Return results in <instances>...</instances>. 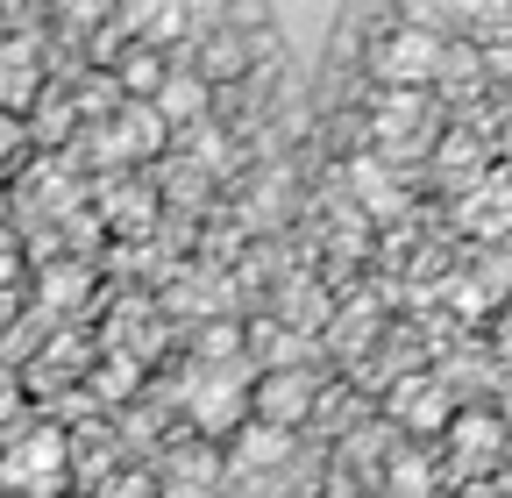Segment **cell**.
<instances>
[{"instance_id":"9c48e42d","label":"cell","mask_w":512,"mask_h":498,"mask_svg":"<svg viewBox=\"0 0 512 498\" xmlns=\"http://www.w3.org/2000/svg\"><path fill=\"white\" fill-rule=\"evenodd\" d=\"M420 114H427V93H406V86H384L377 93V143H392V150H406L413 143V129H420Z\"/></svg>"},{"instance_id":"4316f807","label":"cell","mask_w":512,"mask_h":498,"mask_svg":"<svg viewBox=\"0 0 512 498\" xmlns=\"http://www.w3.org/2000/svg\"><path fill=\"white\" fill-rule=\"evenodd\" d=\"M57 8H64V15H72V22L86 29V22H107V15L121 8V0H57Z\"/></svg>"},{"instance_id":"ba28073f","label":"cell","mask_w":512,"mask_h":498,"mask_svg":"<svg viewBox=\"0 0 512 498\" xmlns=\"http://www.w3.org/2000/svg\"><path fill=\"white\" fill-rule=\"evenodd\" d=\"M349 185H356V200L377 214V221H399L406 214V185L392 164H377V157H349Z\"/></svg>"},{"instance_id":"7402d4cb","label":"cell","mask_w":512,"mask_h":498,"mask_svg":"<svg viewBox=\"0 0 512 498\" xmlns=\"http://www.w3.org/2000/svg\"><path fill=\"white\" fill-rule=\"evenodd\" d=\"M128 150H157L164 143V121H157V107H128Z\"/></svg>"},{"instance_id":"7c38bea8","label":"cell","mask_w":512,"mask_h":498,"mask_svg":"<svg viewBox=\"0 0 512 498\" xmlns=\"http://www.w3.org/2000/svg\"><path fill=\"white\" fill-rule=\"evenodd\" d=\"M448 427H456V463L463 470H477L484 456H498V420L491 413H456Z\"/></svg>"},{"instance_id":"cb8c5ba5","label":"cell","mask_w":512,"mask_h":498,"mask_svg":"<svg viewBox=\"0 0 512 498\" xmlns=\"http://www.w3.org/2000/svg\"><path fill=\"white\" fill-rule=\"evenodd\" d=\"M235 342H242V335H235L228 321H214V328L200 335V363H235Z\"/></svg>"},{"instance_id":"f546056e","label":"cell","mask_w":512,"mask_h":498,"mask_svg":"<svg viewBox=\"0 0 512 498\" xmlns=\"http://www.w3.org/2000/svg\"><path fill=\"white\" fill-rule=\"evenodd\" d=\"M235 498H278V491H271V477H242V484H235Z\"/></svg>"},{"instance_id":"484cf974","label":"cell","mask_w":512,"mask_h":498,"mask_svg":"<svg viewBox=\"0 0 512 498\" xmlns=\"http://www.w3.org/2000/svg\"><path fill=\"white\" fill-rule=\"evenodd\" d=\"M349 456H356L363 470H370V463H384V427H356V434H349Z\"/></svg>"},{"instance_id":"e0dca14e","label":"cell","mask_w":512,"mask_h":498,"mask_svg":"<svg viewBox=\"0 0 512 498\" xmlns=\"http://www.w3.org/2000/svg\"><path fill=\"white\" fill-rule=\"evenodd\" d=\"M207 491H214V463H207V456H178L171 498H207Z\"/></svg>"},{"instance_id":"30bf717a","label":"cell","mask_w":512,"mask_h":498,"mask_svg":"<svg viewBox=\"0 0 512 498\" xmlns=\"http://www.w3.org/2000/svg\"><path fill=\"white\" fill-rule=\"evenodd\" d=\"M157 121H200L207 114V79L200 72H164V86L150 93Z\"/></svg>"},{"instance_id":"f1b7e54d","label":"cell","mask_w":512,"mask_h":498,"mask_svg":"<svg viewBox=\"0 0 512 498\" xmlns=\"http://www.w3.org/2000/svg\"><path fill=\"white\" fill-rule=\"evenodd\" d=\"M93 498H150V477H114V484H100Z\"/></svg>"},{"instance_id":"d6986e66","label":"cell","mask_w":512,"mask_h":498,"mask_svg":"<svg viewBox=\"0 0 512 498\" xmlns=\"http://www.w3.org/2000/svg\"><path fill=\"white\" fill-rule=\"evenodd\" d=\"M93 392H100V399H128V392H136V356L100 363V370H93Z\"/></svg>"},{"instance_id":"8fae6325","label":"cell","mask_w":512,"mask_h":498,"mask_svg":"<svg viewBox=\"0 0 512 498\" xmlns=\"http://www.w3.org/2000/svg\"><path fill=\"white\" fill-rule=\"evenodd\" d=\"M121 15H128V29H136V36L171 43V36L185 29V0H121Z\"/></svg>"},{"instance_id":"6da1fadb","label":"cell","mask_w":512,"mask_h":498,"mask_svg":"<svg viewBox=\"0 0 512 498\" xmlns=\"http://www.w3.org/2000/svg\"><path fill=\"white\" fill-rule=\"evenodd\" d=\"M370 72H377V86L427 93V86L441 79V36H427V29H399V36L370 43Z\"/></svg>"},{"instance_id":"9a60e30c","label":"cell","mask_w":512,"mask_h":498,"mask_svg":"<svg viewBox=\"0 0 512 498\" xmlns=\"http://www.w3.org/2000/svg\"><path fill=\"white\" fill-rule=\"evenodd\" d=\"M249 342H256V356H264L271 370H306V363H299V356H306V335H285V328H256Z\"/></svg>"},{"instance_id":"7a4b0ae2","label":"cell","mask_w":512,"mask_h":498,"mask_svg":"<svg viewBox=\"0 0 512 498\" xmlns=\"http://www.w3.org/2000/svg\"><path fill=\"white\" fill-rule=\"evenodd\" d=\"M185 406H192V427L200 434H235L242 427V370L235 363H200L185 385Z\"/></svg>"},{"instance_id":"ffe728a7","label":"cell","mask_w":512,"mask_h":498,"mask_svg":"<svg viewBox=\"0 0 512 498\" xmlns=\"http://www.w3.org/2000/svg\"><path fill=\"white\" fill-rule=\"evenodd\" d=\"M285 321H292V335H299V328H313V321H328V299H320L313 285H292V299H285Z\"/></svg>"},{"instance_id":"ac0fdd59","label":"cell","mask_w":512,"mask_h":498,"mask_svg":"<svg viewBox=\"0 0 512 498\" xmlns=\"http://www.w3.org/2000/svg\"><path fill=\"white\" fill-rule=\"evenodd\" d=\"M121 86H128V93H157V86H164V65H157L150 50H128V57H121Z\"/></svg>"},{"instance_id":"4fadbf2b","label":"cell","mask_w":512,"mask_h":498,"mask_svg":"<svg viewBox=\"0 0 512 498\" xmlns=\"http://www.w3.org/2000/svg\"><path fill=\"white\" fill-rule=\"evenodd\" d=\"M36 43H8L0 50V107H22V100H36Z\"/></svg>"},{"instance_id":"d6a6232c","label":"cell","mask_w":512,"mask_h":498,"mask_svg":"<svg viewBox=\"0 0 512 498\" xmlns=\"http://www.w3.org/2000/svg\"><path fill=\"white\" fill-rule=\"evenodd\" d=\"M463 498H498V491H484V484H470V491H463Z\"/></svg>"},{"instance_id":"d4e9b609","label":"cell","mask_w":512,"mask_h":498,"mask_svg":"<svg viewBox=\"0 0 512 498\" xmlns=\"http://www.w3.org/2000/svg\"><path fill=\"white\" fill-rule=\"evenodd\" d=\"M406 8V29H427V36H441V22H448V0H399Z\"/></svg>"},{"instance_id":"5b68a950","label":"cell","mask_w":512,"mask_h":498,"mask_svg":"<svg viewBox=\"0 0 512 498\" xmlns=\"http://www.w3.org/2000/svg\"><path fill=\"white\" fill-rule=\"evenodd\" d=\"M392 413H399V427H413V434H441L448 420H456V392H448L441 378H399Z\"/></svg>"},{"instance_id":"52a82bcc","label":"cell","mask_w":512,"mask_h":498,"mask_svg":"<svg viewBox=\"0 0 512 498\" xmlns=\"http://www.w3.org/2000/svg\"><path fill=\"white\" fill-rule=\"evenodd\" d=\"M285 463H292V434L285 427H264V420L235 427V470L242 477H278Z\"/></svg>"},{"instance_id":"603a6c76","label":"cell","mask_w":512,"mask_h":498,"mask_svg":"<svg viewBox=\"0 0 512 498\" xmlns=\"http://www.w3.org/2000/svg\"><path fill=\"white\" fill-rule=\"evenodd\" d=\"M79 292H86V271H79V264H64V271L43 278V299H50V306H79Z\"/></svg>"},{"instance_id":"1f68e13d","label":"cell","mask_w":512,"mask_h":498,"mask_svg":"<svg viewBox=\"0 0 512 498\" xmlns=\"http://www.w3.org/2000/svg\"><path fill=\"white\" fill-rule=\"evenodd\" d=\"M15 278V249H8V235H0V285Z\"/></svg>"},{"instance_id":"8992f818","label":"cell","mask_w":512,"mask_h":498,"mask_svg":"<svg viewBox=\"0 0 512 498\" xmlns=\"http://www.w3.org/2000/svg\"><path fill=\"white\" fill-rule=\"evenodd\" d=\"M456 221L470 228V235H512V178L498 171V178H477L470 193L456 200Z\"/></svg>"},{"instance_id":"3957f363","label":"cell","mask_w":512,"mask_h":498,"mask_svg":"<svg viewBox=\"0 0 512 498\" xmlns=\"http://www.w3.org/2000/svg\"><path fill=\"white\" fill-rule=\"evenodd\" d=\"M249 406H256V420H264V427H299L306 413H313V378H306V370H264V385H256L249 392Z\"/></svg>"},{"instance_id":"277c9868","label":"cell","mask_w":512,"mask_h":498,"mask_svg":"<svg viewBox=\"0 0 512 498\" xmlns=\"http://www.w3.org/2000/svg\"><path fill=\"white\" fill-rule=\"evenodd\" d=\"M64 434L57 427H36V434H22V442L8 449V484H22V491H50L57 477H64Z\"/></svg>"},{"instance_id":"2e32d148","label":"cell","mask_w":512,"mask_h":498,"mask_svg":"<svg viewBox=\"0 0 512 498\" xmlns=\"http://www.w3.org/2000/svg\"><path fill=\"white\" fill-rule=\"evenodd\" d=\"M434 164H441L448 178H477V164H484V150H477V136H448V143L434 150Z\"/></svg>"},{"instance_id":"4dcf8cb0","label":"cell","mask_w":512,"mask_h":498,"mask_svg":"<svg viewBox=\"0 0 512 498\" xmlns=\"http://www.w3.org/2000/svg\"><path fill=\"white\" fill-rule=\"evenodd\" d=\"M15 143H22V129H15V121H8V114H0V157H8Z\"/></svg>"},{"instance_id":"83f0119b","label":"cell","mask_w":512,"mask_h":498,"mask_svg":"<svg viewBox=\"0 0 512 498\" xmlns=\"http://www.w3.org/2000/svg\"><path fill=\"white\" fill-rule=\"evenodd\" d=\"M107 207H114V221H143V214H150V193H136V185H121V193H114Z\"/></svg>"},{"instance_id":"44dd1931","label":"cell","mask_w":512,"mask_h":498,"mask_svg":"<svg viewBox=\"0 0 512 498\" xmlns=\"http://www.w3.org/2000/svg\"><path fill=\"white\" fill-rule=\"evenodd\" d=\"M235 72H242V43H235V36H214V43H207L200 79H235Z\"/></svg>"},{"instance_id":"836d02e7","label":"cell","mask_w":512,"mask_h":498,"mask_svg":"<svg viewBox=\"0 0 512 498\" xmlns=\"http://www.w3.org/2000/svg\"><path fill=\"white\" fill-rule=\"evenodd\" d=\"M505 157H512V129H505Z\"/></svg>"},{"instance_id":"5bb4252c","label":"cell","mask_w":512,"mask_h":498,"mask_svg":"<svg viewBox=\"0 0 512 498\" xmlns=\"http://www.w3.org/2000/svg\"><path fill=\"white\" fill-rule=\"evenodd\" d=\"M384 484H392V498H434V463L427 456H392V470H384Z\"/></svg>"}]
</instances>
